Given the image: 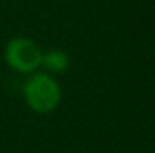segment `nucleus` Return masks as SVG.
Instances as JSON below:
<instances>
[{"label": "nucleus", "mask_w": 155, "mask_h": 153, "mask_svg": "<svg viewBox=\"0 0 155 153\" xmlns=\"http://www.w3.org/2000/svg\"><path fill=\"white\" fill-rule=\"evenodd\" d=\"M24 98L27 105L41 114L51 113L59 105L60 89L51 77L45 74L33 75L24 86Z\"/></svg>", "instance_id": "1"}, {"label": "nucleus", "mask_w": 155, "mask_h": 153, "mask_svg": "<svg viewBox=\"0 0 155 153\" xmlns=\"http://www.w3.org/2000/svg\"><path fill=\"white\" fill-rule=\"evenodd\" d=\"M8 65L18 72H32L42 62L39 47L27 38H14L8 42L5 50Z\"/></svg>", "instance_id": "2"}, {"label": "nucleus", "mask_w": 155, "mask_h": 153, "mask_svg": "<svg viewBox=\"0 0 155 153\" xmlns=\"http://www.w3.org/2000/svg\"><path fill=\"white\" fill-rule=\"evenodd\" d=\"M41 65H44L47 69L50 71H54V72H62L68 68L69 65V60H68V56L63 53V51L54 50L50 51L47 54L42 56V62Z\"/></svg>", "instance_id": "3"}]
</instances>
